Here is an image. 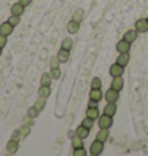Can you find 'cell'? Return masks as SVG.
Returning a JSON list of instances; mask_svg holds the SVG:
<instances>
[{"label": "cell", "mask_w": 148, "mask_h": 156, "mask_svg": "<svg viewBox=\"0 0 148 156\" xmlns=\"http://www.w3.org/2000/svg\"><path fill=\"white\" fill-rule=\"evenodd\" d=\"M111 124H113V116H108V115H100L99 116V126L105 127V129H110Z\"/></svg>", "instance_id": "cell-1"}, {"label": "cell", "mask_w": 148, "mask_h": 156, "mask_svg": "<svg viewBox=\"0 0 148 156\" xmlns=\"http://www.w3.org/2000/svg\"><path fill=\"white\" fill-rule=\"evenodd\" d=\"M89 151H91V154H96V156H99L102 151H104V142H100V140H94L93 144H91V148H89Z\"/></svg>", "instance_id": "cell-2"}, {"label": "cell", "mask_w": 148, "mask_h": 156, "mask_svg": "<svg viewBox=\"0 0 148 156\" xmlns=\"http://www.w3.org/2000/svg\"><path fill=\"white\" fill-rule=\"evenodd\" d=\"M136 30L139 34H145L148 30V19L146 18H140L137 19V23H136Z\"/></svg>", "instance_id": "cell-3"}, {"label": "cell", "mask_w": 148, "mask_h": 156, "mask_svg": "<svg viewBox=\"0 0 148 156\" xmlns=\"http://www.w3.org/2000/svg\"><path fill=\"white\" fill-rule=\"evenodd\" d=\"M13 29H15V26L13 24H10L8 21H5V23H2L0 24V35H11L13 34Z\"/></svg>", "instance_id": "cell-4"}, {"label": "cell", "mask_w": 148, "mask_h": 156, "mask_svg": "<svg viewBox=\"0 0 148 156\" xmlns=\"http://www.w3.org/2000/svg\"><path fill=\"white\" fill-rule=\"evenodd\" d=\"M119 99V91L113 89V88H110L107 93H105V101L107 102H116Z\"/></svg>", "instance_id": "cell-5"}, {"label": "cell", "mask_w": 148, "mask_h": 156, "mask_svg": "<svg viewBox=\"0 0 148 156\" xmlns=\"http://www.w3.org/2000/svg\"><path fill=\"white\" fill-rule=\"evenodd\" d=\"M129 49H131V43H129V41H126L124 38L119 40L116 43V51L118 53H129Z\"/></svg>", "instance_id": "cell-6"}, {"label": "cell", "mask_w": 148, "mask_h": 156, "mask_svg": "<svg viewBox=\"0 0 148 156\" xmlns=\"http://www.w3.org/2000/svg\"><path fill=\"white\" fill-rule=\"evenodd\" d=\"M18 150H19V142H18V140H13V139H10L8 142H6V151H8V153L15 154Z\"/></svg>", "instance_id": "cell-7"}, {"label": "cell", "mask_w": 148, "mask_h": 156, "mask_svg": "<svg viewBox=\"0 0 148 156\" xmlns=\"http://www.w3.org/2000/svg\"><path fill=\"white\" fill-rule=\"evenodd\" d=\"M123 70H124V67L119 66L118 62H115L113 66H110V75L111 76H121L123 75Z\"/></svg>", "instance_id": "cell-8"}, {"label": "cell", "mask_w": 148, "mask_h": 156, "mask_svg": "<svg viewBox=\"0 0 148 156\" xmlns=\"http://www.w3.org/2000/svg\"><path fill=\"white\" fill-rule=\"evenodd\" d=\"M102 97H104V94H102L100 88H93L89 91V99H93V101L99 102V101H102Z\"/></svg>", "instance_id": "cell-9"}, {"label": "cell", "mask_w": 148, "mask_h": 156, "mask_svg": "<svg viewBox=\"0 0 148 156\" xmlns=\"http://www.w3.org/2000/svg\"><path fill=\"white\" fill-rule=\"evenodd\" d=\"M129 61H131V58H129V53H119V54H118V59H116V62L119 64V66L126 67V66L129 64Z\"/></svg>", "instance_id": "cell-10"}, {"label": "cell", "mask_w": 148, "mask_h": 156, "mask_svg": "<svg viewBox=\"0 0 148 156\" xmlns=\"http://www.w3.org/2000/svg\"><path fill=\"white\" fill-rule=\"evenodd\" d=\"M104 113L108 116H113L116 113V102H107V105H105V108H104Z\"/></svg>", "instance_id": "cell-11"}, {"label": "cell", "mask_w": 148, "mask_h": 156, "mask_svg": "<svg viewBox=\"0 0 148 156\" xmlns=\"http://www.w3.org/2000/svg\"><path fill=\"white\" fill-rule=\"evenodd\" d=\"M124 86V81H123V75L121 76H113V81H111V88L116 89V91H121Z\"/></svg>", "instance_id": "cell-12"}, {"label": "cell", "mask_w": 148, "mask_h": 156, "mask_svg": "<svg viewBox=\"0 0 148 156\" xmlns=\"http://www.w3.org/2000/svg\"><path fill=\"white\" fill-rule=\"evenodd\" d=\"M86 116H88V118H93V119H99V116H100V112H99L97 107H88Z\"/></svg>", "instance_id": "cell-13"}, {"label": "cell", "mask_w": 148, "mask_h": 156, "mask_svg": "<svg viewBox=\"0 0 148 156\" xmlns=\"http://www.w3.org/2000/svg\"><path fill=\"white\" fill-rule=\"evenodd\" d=\"M75 136H78V137H81V139L84 140V139H86V137L89 136V129H88V127H84V126L81 124V126H78V127H76V131H75Z\"/></svg>", "instance_id": "cell-14"}, {"label": "cell", "mask_w": 148, "mask_h": 156, "mask_svg": "<svg viewBox=\"0 0 148 156\" xmlns=\"http://www.w3.org/2000/svg\"><path fill=\"white\" fill-rule=\"evenodd\" d=\"M56 56L59 58L61 62H69V59H70V51H67V49H64V48H61Z\"/></svg>", "instance_id": "cell-15"}, {"label": "cell", "mask_w": 148, "mask_h": 156, "mask_svg": "<svg viewBox=\"0 0 148 156\" xmlns=\"http://www.w3.org/2000/svg\"><path fill=\"white\" fill-rule=\"evenodd\" d=\"M137 34H139V32H137L136 29H131V30H128V32L124 34L123 38H124L126 41H129V43H132V41H136V38H137Z\"/></svg>", "instance_id": "cell-16"}, {"label": "cell", "mask_w": 148, "mask_h": 156, "mask_svg": "<svg viewBox=\"0 0 148 156\" xmlns=\"http://www.w3.org/2000/svg\"><path fill=\"white\" fill-rule=\"evenodd\" d=\"M80 30V23H76V21H70V23L67 24V32L69 34H76Z\"/></svg>", "instance_id": "cell-17"}, {"label": "cell", "mask_w": 148, "mask_h": 156, "mask_svg": "<svg viewBox=\"0 0 148 156\" xmlns=\"http://www.w3.org/2000/svg\"><path fill=\"white\" fill-rule=\"evenodd\" d=\"M24 8H26V6H23L19 2H18V3H13V6H11V15L21 16V15L24 13Z\"/></svg>", "instance_id": "cell-18"}, {"label": "cell", "mask_w": 148, "mask_h": 156, "mask_svg": "<svg viewBox=\"0 0 148 156\" xmlns=\"http://www.w3.org/2000/svg\"><path fill=\"white\" fill-rule=\"evenodd\" d=\"M108 136H110L108 129H105V127H100V131L97 132L96 139H97V140H100V142H105V140H108Z\"/></svg>", "instance_id": "cell-19"}, {"label": "cell", "mask_w": 148, "mask_h": 156, "mask_svg": "<svg viewBox=\"0 0 148 156\" xmlns=\"http://www.w3.org/2000/svg\"><path fill=\"white\" fill-rule=\"evenodd\" d=\"M49 94H51V86H43V84H41V86L38 88V96H40V97L48 99Z\"/></svg>", "instance_id": "cell-20"}, {"label": "cell", "mask_w": 148, "mask_h": 156, "mask_svg": "<svg viewBox=\"0 0 148 156\" xmlns=\"http://www.w3.org/2000/svg\"><path fill=\"white\" fill-rule=\"evenodd\" d=\"M83 18H84V11H83V8H76V10L73 11L72 19H73V21H76V23H81Z\"/></svg>", "instance_id": "cell-21"}, {"label": "cell", "mask_w": 148, "mask_h": 156, "mask_svg": "<svg viewBox=\"0 0 148 156\" xmlns=\"http://www.w3.org/2000/svg\"><path fill=\"white\" fill-rule=\"evenodd\" d=\"M72 46H73V40L70 38V37H67V38L62 40L61 48H64V49H67V51H70V49H72Z\"/></svg>", "instance_id": "cell-22"}, {"label": "cell", "mask_w": 148, "mask_h": 156, "mask_svg": "<svg viewBox=\"0 0 148 156\" xmlns=\"http://www.w3.org/2000/svg\"><path fill=\"white\" fill-rule=\"evenodd\" d=\"M51 73H43L41 75V80H40V83L43 84V86H49V84H51Z\"/></svg>", "instance_id": "cell-23"}, {"label": "cell", "mask_w": 148, "mask_h": 156, "mask_svg": "<svg viewBox=\"0 0 148 156\" xmlns=\"http://www.w3.org/2000/svg\"><path fill=\"white\" fill-rule=\"evenodd\" d=\"M38 113H40V110H38V108L33 105V107H30L29 110H27V116L33 119V118H37V116H38Z\"/></svg>", "instance_id": "cell-24"}, {"label": "cell", "mask_w": 148, "mask_h": 156, "mask_svg": "<svg viewBox=\"0 0 148 156\" xmlns=\"http://www.w3.org/2000/svg\"><path fill=\"white\" fill-rule=\"evenodd\" d=\"M19 131H21V137L26 139V137L30 134V126H29V124H27V126L24 124V126H21V127H19Z\"/></svg>", "instance_id": "cell-25"}, {"label": "cell", "mask_w": 148, "mask_h": 156, "mask_svg": "<svg viewBox=\"0 0 148 156\" xmlns=\"http://www.w3.org/2000/svg\"><path fill=\"white\" fill-rule=\"evenodd\" d=\"M72 147H73V148H80V147H83V139L78 137V136L72 137Z\"/></svg>", "instance_id": "cell-26"}, {"label": "cell", "mask_w": 148, "mask_h": 156, "mask_svg": "<svg viewBox=\"0 0 148 156\" xmlns=\"http://www.w3.org/2000/svg\"><path fill=\"white\" fill-rule=\"evenodd\" d=\"M94 123H96V119H93V118H88V116H86V118L83 119V123H81V124H83L84 127H88V129H91V127L94 126Z\"/></svg>", "instance_id": "cell-27"}, {"label": "cell", "mask_w": 148, "mask_h": 156, "mask_svg": "<svg viewBox=\"0 0 148 156\" xmlns=\"http://www.w3.org/2000/svg\"><path fill=\"white\" fill-rule=\"evenodd\" d=\"M49 73H51V78H53V80H59L62 72H61L59 67H56V69H51V72H49Z\"/></svg>", "instance_id": "cell-28"}, {"label": "cell", "mask_w": 148, "mask_h": 156, "mask_svg": "<svg viewBox=\"0 0 148 156\" xmlns=\"http://www.w3.org/2000/svg\"><path fill=\"white\" fill-rule=\"evenodd\" d=\"M73 156H88L84 147H80V148H73Z\"/></svg>", "instance_id": "cell-29"}, {"label": "cell", "mask_w": 148, "mask_h": 156, "mask_svg": "<svg viewBox=\"0 0 148 156\" xmlns=\"http://www.w3.org/2000/svg\"><path fill=\"white\" fill-rule=\"evenodd\" d=\"M45 105H46V99H45V97H40L38 101H37V104H35V107H37V108L41 112V110L45 108Z\"/></svg>", "instance_id": "cell-30"}, {"label": "cell", "mask_w": 148, "mask_h": 156, "mask_svg": "<svg viewBox=\"0 0 148 156\" xmlns=\"http://www.w3.org/2000/svg\"><path fill=\"white\" fill-rule=\"evenodd\" d=\"M8 23H10V24H13V26L16 27V26H18V24L21 23V16H16V15H11V16H10V19H8Z\"/></svg>", "instance_id": "cell-31"}, {"label": "cell", "mask_w": 148, "mask_h": 156, "mask_svg": "<svg viewBox=\"0 0 148 156\" xmlns=\"http://www.w3.org/2000/svg\"><path fill=\"white\" fill-rule=\"evenodd\" d=\"M59 64H61V61H59V58H58V56H53V58H51V61H49V66H51V69L59 67Z\"/></svg>", "instance_id": "cell-32"}, {"label": "cell", "mask_w": 148, "mask_h": 156, "mask_svg": "<svg viewBox=\"0 0 148 156\" xmlns=\"http://www.w3.org/2000/svg\"><path fill=\"white\" fill-rule=\"evenodd\" d=\"M102 86V80L99 76L93 78V81H91V88H100Z\"/></svg>", "instance_id": "cell-33"}, {"label": "cell", "mask_w": 148, "mask_h": 156, "mask_svg": "<svg viewBox=\"0 0 148 156\" xmlns=\"http://www.w3.org/2000/svg\"><path fill=\"white\" fill-rule=\"evenodd\" d=\"M6 41H8V37L6 35H0V48H5Z\"/></svg>", "instance_id": "cell-34"}, {"label": "cell", "mask_w": 148, "mask_h": 156, "mask_svg": "<svg viewBox=\"0 0 148 156\" xmlns=\"http://www.w3.org/2000/svg\"><path fill=\"white\" fill-rule=\"evenodd\" d=\"M11 139H13V140H18V142H19V139H23V137H21V131L18 129V131H15V132H13Z\"/></svg>", "instance_id": "cell-35"}, {"label": "cell", "mask_w": 148, "mask_h": 156, "mask_svg": "<svg viewBox=\"0 0 148 156\" xmlns=\"http://www.w3.org/2000/svg\"><path fill=\"white\" fill-rule=\"evenodd\" d=\"M19 3L23 5V6H29L32 3V0H19Z\"/></svg>", "instance_id": "cell-36"}, {"label": "cell", "mask_w": 148, "mask_h": 156, "mask_svg": "<svg viewBox=\"0 0 148 156\" xmlns=\"http://www.w3.org/2000/svg\"><path fill=\"white\" fill-rule=\"evenodd\" d=\"M88 107H97V102L93 101V99H89V104H88Z\"/></svg>", "instance_id": "cell-37"}, {"label": "cell", "mask_w": 148, "mask_h": 156, "mask_svg": "<svg viewBox=\"0 0 148 156\" xmlns=\"http://www.w3.org/2000/svg\"><path fill=\"white\" fill-rule=\"evenodd\" d=\"M5 156H11V153H8V151H6V154Z\"/></svg>", "instance_id": "cell-38"}, {"label": "cell", "mask_w": 148, "mask_h": 156, "mask_svg": "<svg viewBox=\"0 0 148 156\" xmlns=\"http://www.w3.org/2000/svg\"><path fill=\"white\" fill-rule=\"evenodd\" d=\"M2 49H3V48H0V56H2Z\"/></svg>", "instance_id": "cell-39"}, {"label": "cell", "mask_w": 148, "mask_h": 156, "mask_svg": "<svg viewBox=\"0 0 148 156\" xmlns=\"http://www.w3.org/2000/svg\"><path fill=\"white\" fill-rule=\"evenodd\" d=\"M91 156H96V154H91Z\"/></svg>", "instance_id": "cell-40"}, {"label": "cell", "mask_w": 148, "mask_h": 156, "mask_svg": "<svg viewBox=\"0 0 148 156\" xmlns=\"http://www.w3.org/2000/svg\"><path fill=\"white\" fill-rule=\"evenodd\" d=\"M146 19H148V18H146Z\"/></svg>", "instance_id": "cell-41"}]
</instances>
